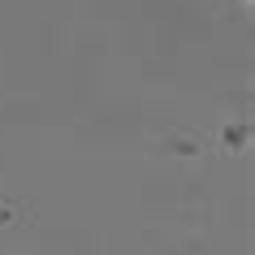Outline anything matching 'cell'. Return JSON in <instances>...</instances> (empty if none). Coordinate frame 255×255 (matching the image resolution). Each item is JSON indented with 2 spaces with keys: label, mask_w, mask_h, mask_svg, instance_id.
I'll list each match as a JSON object with an SVG mask.
<instances>
[]
</instances>
